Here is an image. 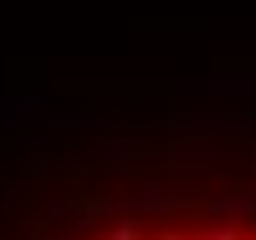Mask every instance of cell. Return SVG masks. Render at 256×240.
<instances>
[{"mask_svg": "<svg viewBox=\"0 0 256 240\" xmlns=\"http://www.w3.org/2000/svg\"><path fill=\"white\" fill-rule=\"evenodd\" d=\"M52 240H256V184L138 194L56 230Z\"/></svg>", "mask_w": 256, "mask_h": 240, "instance_id": "1", "label": "cell"}]
</instances>
